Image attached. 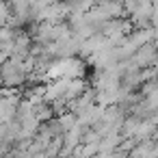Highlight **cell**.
Returning <instances> with one entry per match:
<instances>
[{
    "instance_id": "3",
    "label": "cell",
    "mask_w": 158,
    "mask_h": 158,
    "mask_svg": "<svg viewBox=\"0 0 158 158\" xmlns=\"http://www.w3.org/2000/svg\"><path fill=\"white\" fill-rule=\"evenodd\" d=\"M130 59H132V63H134L139 69H141V67L156 65V41H147V44L139 46Z\"/></svg>"
},
{
    "instance_id": "5",
    "label": "cell",
    "mask_w": 158,
    "mask_h": 158,
    "mask_svg": "<svg viewBox=\"0 0 158 158\" xmlns=\"http://www.w3.org/2000/svg\"><path fill=\"white\" fill-rule=\"evenodd\" d=\"M87 80L85 78H69L67 80V87H65V93H63V100L65 102H69V100H74V98H78L85 89H87Z\"/></svg>"
},
{
    "instance_id": "8",
    "label": "cell",
    "mask_w": 158,
    "mask_h": 158,
    "mask_svg": "<svg viewBox=\"0 0 158 158\" xmlns=\"http://www.w3.org/2000/svg\"><path fill=\"white\" fill-rule=\"evenodd\" d=\"M119 2H121V7H123V13L126 15H130L141 2H143V0H119Z\"/></svg>"
},
{
    "instance_id": "1",
    "label": "cell",
    "mask_w": 158,
    "mask_h": 158,
    "mask_svg": "<svg viewBox=\"0 0 158 158\" xmlns=\"http://www.w3.org/2000/svg\"><path fill=\"white\" fill-rule=\"evenodd\" d=\"M0 78H2V85H7V87L22 89L26 85V72L22 67V59L9 56L7 61L0 63Z\"/></svg>"
},
{
    "instance_id": "7",
    "label": "cell",
    "mask_w": 158,
    "mask_h": 158,
    "mask_svg": "<svg viewBox=\"0 0 158 158\" xmlns=\"http://www.w3.org/2000/svg\"><path fill=\"white\" fill-rule=\"evenodd\" d=\"M56 119H59V126H61V130H63V132L76 126V115H74V113H69V110H65V113H63V115H59Z\"/></svg>"
},
{
    "instance_id": "10",
    "label": "cell",
    "mask_w": 158,
    "mask_h": 158,
    "mask_svg": "<svg viewBox=\"0 0 158 158\" xmlns=\"http://www.w3.org/2000/svg\"><path fill=\"white\" fill-rule=\"evenodd\" d=\"M0 85H2V78H0Z\"/></svg>"
},
{
    "instance_id": "2",
    "label": "cell",
    "mask_w": 158,
    "mask_h": 158,
    "mask_svg": "<svg viewBox=\"0 0 158 158\" xmlns=\"http://www.w3.org/2000/svg\"><path fill=\"white\" fill-rule=\"evenodd\" d=\"M61 76L63 78H85L87 74V63L80 56H65V59H56Z\"/></svg>"
},
{
    "instance_id": "6",
    "label": "cell",
    "mask_w": 158,
    "mask_h": 158,
    "mask_svg": "<svg viewBox=\"0 0 158 158\" xmlns=\"http://www.w3.org/2000/svg\"><path fill=\"white\" fill-rule=\"evenodd\" d=\"M33 115H35L39 121H48L50 117H54V113H52V108H50V104H48L46 100L33 104Z\"/></svg>"
},
{
    "instance_id": "4",
    "label": "cell",
    "mask_w": 158,
    "mask_h": 158,
    "mask_svg": "<svg viewBox=\"0 0 158 158\" xmlns=\"http://www.w3.org/2000/svg\"><path fill=\"white\" fill-rule=\"evenodd\" d=\"M132 31V24L128 18H113V20H106L100 24V33L104 37H110V35H128Z\"/></svg>"
},
{
    "instance_id": "9",
    "label": "cell",
    "mask_w": 158,
    "mask_h": 158,
    "mask_svg": "<svg viewBox=\"0 0 158 158\" xmlns=\"http://www.w3.org/2000/svg\"><path fill=\"white\" fill-rule=\"evenodd\" d=\"M9 15H11V7H9V2H0V26L7 24Z\"/></svg>"
}]
</instances>
